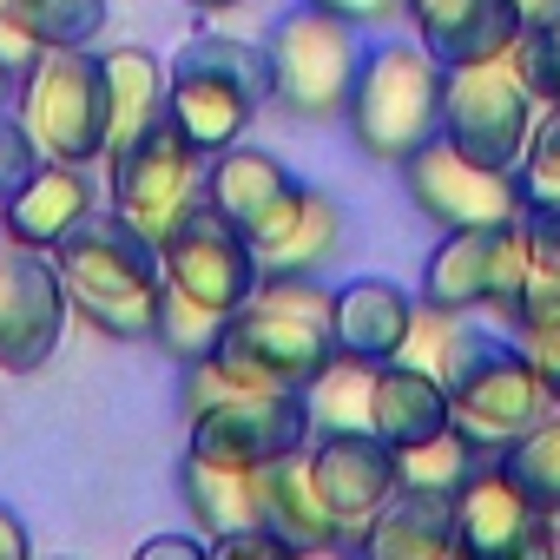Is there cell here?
I'll return each instance as SVG.
<instances>
[{"instance_id": "60d3db41", "label": "cell", "mask_w": 560, "mask_h": 560, "mask_svg": "<svg viewBox=\"0 0 560 560\" xmlns=\"http://www.w3.org/2000/svg\"><path fill=\"white\" fill-rule=\"evenodd\" d=\"M27 547H34V534H27V521L0 501V560H27Z\"/></svg>"}, {"instance_id": "7a4b0ae2", "label": "cell", "mask_w": 560, "mask_h": 560, "mask_svg": "<svg viewBox=\"0 0 560 560\" xmlns=\"http://www.w3.org/2000/svg\"><path fill=\"white\" fill-rule=\"evenodd\" d=\"M218 350L270 389H311L337 357V291L324 277H257L224 317Z\"/></svg>"}, {"instance_id": "8d00e7d4", "label": "cell", "mask_w": 560, "mask_h": 560, "mask_svg": "<svg viewBox=\"0 0 560 560\" xmlns=\"http://www.w3.org/2000/svg\"><path fill=\"white\" fill-rule=\"evenodd\" d=\"M514 343L527 350V363L540 370V383H547V396H553V409H560V317L521 324V330H514Z\"/></svg>"}, {"instance_id": "4dcf8cb0", "label": "cell", "mask_w": 560, "mask_h": 560, "mask_svg": "<svg viewBox=\"0 0 560 560\" xmlns=\"http://www.w3.org/2000/svg\"><path fill=\"white\" fill-rule=\"evenodd\" d=\"M218 337H224V311H211V304H198V298H185V291H165V298H159L152 350H165L178 370L198 363V357H211Z\"/></svg>"}, {"instance_id": "6da1fadb", "label": "cell", "mask_w": 560, "mask_h": 560, "mask_svg": "<svg viewBox=\"0 0 560 560\" xmlns=\"http://www.w3.org/2000/svg\"><path fill=\"white\" fill-rule=\"evenodd\" d=\"M54 270H60L67 304L80 324H93L113 343H152L159 298H165L159 244H145L113 205L54 244Z\"/></svg>"}, {"instance_id": "2e32d148", "label": "cell", "mask_w": 560, "mask_h": 560, "mask_svg": "<svg viewBox=\"0 0 560 560\" xmlns=\"http://www.w3.org/2000/svg\"><path fill=\"white\" fill-rule=\"evenodd\" d=\"M304 455H311V475H317L330 514L357 540L383 514V501L396 494V448L376 429H324V435H311Z\"/></svg>"}, {"instance_id": "8992f818", "label": "cell", "mask_w": 560, "mask_h": 560, "mask_svg": "<svg viewBox=\"0 0 560 560\" xmlns=\"http://www.w3.org/2000/svg\"><path fill=\"white\" fill-rule=\"evenodd\" d=\"M14 113H21L27 139L40 145V159H60V165L106 159V73H100V54L93 47H47L14 86Z\"/></svg>"}, {"instance_id": "603a6c76", "label": "cell", "mask_w": 560, "mask_h": 560, "mask_svg": "<svg viewBox=\"0 0 560 560\" xmlns=\"http://www.w3.org/2000/svg\"><path fill=\"white\" fill-rule=\"evenodd\" d=\"M264 527L284 540L291 553H324V547H343V521L330 514L317 475H311V455H284L264 468Z\"/></svg>"}, {"instance_id": "4fadbf2b", "label": "cell", "mask_w": 560, "mask_h": 560, "mask_svg": "<svg viewBox=\"0 0 560 560\" xmlns=\"http://www.w3.org/2000/svg\"><path fill=\"white\" fill-rule=\"evenodd\" d=\"M67 317H73V304H67V284L54 270V250L8 237L0 244V370L8 376L47 370Z\"/></svg>"}, {"instance_id": "ab89813d", "label": "cell", "mask_w": 560, "mask_h": 560, "mask_svg": "<svg viewBox=\"0 0 560 560\" xmlns=\"http://www.w3.org/2000/svg\"><path fill=\"white\" fill-rule=\"evenodd\" d=\"M198 553H211V534H159L139 547V560H198Z\"/></svg>"}, {"instance_id": "44dd1931", "label": "cell", "mask_w": 560, "mask_h": 560, "mask_svg": "<svg viewBox=\"0 0 560 560\" xmlns=\"http://www.w3.org/2000/svg\"><path fill=\"white\" fill-rule=\"evenodd\" d=\"M357 547L370 560H448L455 547V494L442 488H402L383 501V514L357 534Z\"/></svg>"}, {"instance_id": "f6af8a7d", "label": "cell", "mask_w": 560, "mask_h": 560, "mask_svg": "<svg viewBox=\"0 0 560 560\" xmlns=\"http://www.w3.org/2000/svg\"><path fill=\"white\" fill-rule=\"evenodd\" d=\"M8 100H14V73H8V67H0V106H8Z\"/></svg>"}, {"instance_id": "9c48e42d", "label": "cell", "mask_w": 560, "mask_h": 560, "mask_svg": "<svg viewBox=\"0 0 560 560\" xmlns=\"http://www.w3.org/2000/svg\"><path fill=\"white\" fill-rule=\"evenodd\" d=\"M534 126H540V100H534L527 73L514 67V47L488 54V60H468V67H448L442 139H455L468 159L514 172V159L527 152Z\"/></svg>"}, {"instance_id": "83f0119b", "label": "cell", "mask_w": 560, "mask_h": 560, "mask_svg": "<svg viewBox=\"0 0 560 560\" xmlns=\"http://www.w3.org/2000/svg\"><path fill=\"white\" fill-rule=\"evenodd\" d=\"M481 462H488V455H481L455 422H448V429H435V435H422V442L396 448V481H402V488H442V494H455Z\"/></svg>"}, {"instance_id": "74e56055", "label": "cell", "mask_w": 560, "mask_h": 560, "mask_svg": "<svg viewBox=\"0 0 560 560\" xmlns=\"http://www.w3.org/2000/svg\"><path fill=\"white\" fill-rule=\"evenodd\" d=\"M311 8H324V14H337L350 27H389V21L409 14V0H311Z\"/></svg>"}, {"instance_id": "3957f363", "label": "cell", "mask_w": 560, "mask_h": 560, "mask_svg": "<svg viewBox=\"0 0 560 560\" xmlns=\"http://www.w3.org/2000/svg\"><path fill=\"white\" fill-rule=\"evenodd\" d=\"M442 86L448 67L422 40H383L376 54H363V73L343 106L350 145L376 165H402L409 152L442 139Z\"/></svg>"}, {"instance_id": "ba28073f", "label": "cell", "mask_w": 560, "mask_h": 560, "mask_svg": "<svg viewBox=\"0 0 560 560\" xmlns=\"http://www.w3.org/2000/svg\"><path fill=\"white\" fill-rule=\"evenodd\" d=\"M521 277H527V218L508 224H468V231H442V244L422 264V304L435 311H488L501 330H514L521 317Z\"/></svg>"}, {"instance_id": "484cf974", "label": "cell", "mask_w": 560, "mask_h": 560, "mask_svg": "<svg viewBox=\"0 0 560 560\" xmlns=\"http://www.w3.org/2000/svg\"><path fill=\"white\" fill-rule=\"evenodd\" d=\"M100 73H106V152L165 119V86H172V73H165L159 54H145V47H113V54H100Z\"/></svg>"}, {"instance_id": "9a60e30c", "label": "cell", "mask_w": 560, "mask_h": 560, "mask_svg": "<svg viewBox=\"0 0 560 560\" xmlns=\"http://www.w3.org/2000/svg\"><path fill=\"white\" fill-rule=\"evenodd\" d=\"M159 270H165V291H185L211 311H237L250 291H257V257H250V237L218 218L211 205H198L165 244H159Z\"/></svg>"}, {"instance_id": "ac0fdd59", "label": "cell", "mask_w": 560, "mask_h": 560, "mask_svg": "<svg viewBox=\"0 0 560 560\" xmlns=\"http://www.w3.org/2000/svg\"><path fill=\"white\" fill-rule=\"evenodd\" d=\"M100 211V185L86 178V165H60V159H40L27 172V185L0 205L8 218V237L14 244H34V250H54L67 231H80L86 218Z\"/></svg>"}, {"instance_id": "d6986e66", "label": "cell", "mask_w": 560, "mask_h": 560, "mask_svg": "<svg viewBox=\"0 0 560 560\" xmlns=\"http://www.w3.org/2000/svg\"><path fill=\"white\" fill-rule=\"evenodd\" d=\"M416 40L442 67H468L488 54H508L521 40V8L514 0H409Z\"/></svg>"}, {"instance_id": "f1b7e54d", "label": "cell", "mask_w": 560, "mask_h": 560, "mask_svg": "<svg viewBox=\"0 0 560 560\" xmlns=\"http://www.w3.org/2000/svg\"><path fill=\"white\" fill-rule=\"evenodd\" d=\"M370 383H376V363H357V357L337 350V357L324 363V376L304 389L317 435H324V429H370Z\"/></svg>"}, {"instance_id": "277c9868", "label": "cell", "mask_w": 560, "mask_h": 560, "mask_svg": "<svg viewBox=\"0 0 560 560\" xmlns=\"http://www.w3.org/2000/svg\"><path fill=\"white\" fill-rule=\"evenodd\" d=\"M172 86H165V119L211 159L224 145H237L257 119V106H270V60L250 40L231 34H198L172 54Z\"/></svg>"}, {"instance_id": "30bf717a", "label": "cell", "mask_w": 560, "mask_h": 560, "mask_svg": "<svg viewBox=\"0 0 560 560\" xmlns=\"http://www.w3.org/2000/svg\"><path fill=\"white\" fill-rule=\"evenodd\" d=\"M553 416V396L540 383V370L527 363V350L508 337V343H488L455 383H448V422L481 448V455H508L534 422Z\"/></svg>"}, {"instance_id": "e0dca14e", "label": "cell", "mask_w": 560, "mask_h": 560, "mask_svg": "<svg viewBox=\"0 0 560 560\" xmlns=\"http://www.w3.org/2000/svg\"><path fill=\"white\" fill-rule=\"evenodd\" d=\"M343 237H350V211L330 191L298 185L250 231V257H257V277H324L343 257Z\"/></svg>"}, {"instance_id": "d590c367", "label": "cell", "mask_w": 560, "mask_h": 560, "mask_svg": "<svg viewBox=\"0 0 560 560\" xmlns=\"http://www.w3.org/2000/svg\"><path fill=\"white\" fill-rule=\"evenodd\" d=\"M40 165V145L27 139V126H21V113H8L0 106V205H8L21 185H27V172Z\"/></svg>"}, {"instance_id": "cb8c5ba5", "label": "cell", "mask_w": 560, "mask_h": 560, "mask_svg": "<svg viewBox=\"0 0 560 560\" xmlns=\"http://www.w3.org/2000/svg\"><path fill=\"white\" fill-rule=\"evenodd\" d=\"M370 429H376L389 448H409V442L448 429V383L429 376V370L409 363V357L376 363V383H370Z\"/></svg>"}, {"instance_id": "d4e9b609", "label": "cell", "mask_w": 560, "mask_h": 560, "mask_svg": "<svg viewBox=\"0 0 560 560\" xmlns=\"http://www.w3.org/2000/svg\"><path fill=\"white\" fill-rule=\"evenodd\" d=\"M178 494L191 508V521L218 540L237 527H264V468H237V462H205L185 448L178 462Z\"/></svg>"}, {"instance_id": "5bb4252c", "label": "cell", "mask_w": 560, "mask_h": 560, "mask_svg": "<svg viewBox=\"0 0 560 560\" xmlns=\"http://www.w3.org/2000/svg\"><path fill=\"white\" fill-rule=\"evenodd\" d=\"M455 547L475 560H514V553H547L560 547V521L514 481L501 455H488L462 488H455Z\"/></svg>"}, {"instance_id": "7bdbcfd3", "label": "cell", "mask_w": 560, "mask_h": 560, "mask_svg": "<svg viewBox=\"0 0 560 560\" xmlns=\"http://www.w3.org/2000/svg\"><path fill=\"white\" fill-rule=\"evenodd\" d=\"M534 132H547V139H560V100H553V106H540V126H534Z\"/></svg>"}, {"instance_id": "b9f144b4", "label": "cell", "mask_w": 560, "mask_h": 560, "mask_svg": "<svg viewBox=\"0 0 560 560\" xmlns=\"http://www.w3.org/2000/svg\"><path fill=\"white\" fill-rule=\"evenodd\" d=\"M521 8V27H534V21H553L560 14V0H514Z\"/></svg>"}, {"instance_id": "f546056e", "label": "cell", "mask_w": 560, "mask_h": 560, "mask_svg": "<svg viewBox=\"0 0 560 560\" xmlns=\"http://www.w3.org/2000/svg\"><path fill=\"white\" fill-rule=\"evenodd\" d=\"M0 14L40 47H93V34H106V0H0Z\"/></svg>"}, {"instance_id": "bcb514c9", "label": "cell", "mask_w": 560, "mask_h": 560, "mask_svg": "<svg viewBox=\"0 0 560 560\" xmlns=\"http://www.w3.org/2000/svg\"><path fill=\"white\" fill-rule=\"evenodd\" d=\"M0 244H8V218H0Z\"/></svg>"}, {"instance_id": "ffe728a7", "label": "cell", "mask_w": 560, "mask_h": 560, "mask_svg": "<svg viewBox=\"0 0 560 560\" xmlns=\"http://www.w3.org/2000/svg\"><path fill=\"white\" fill-rule=\"evenodd\" d=\"M298 191V178H291V165L277 159V152H264V145H224V152H211L205 159V205L218 211V218H231L244 237L284 205Z\"/></svg>"}, {"instance_id": "836d02e7", "label": "cell", "mask_w": 560, "mask_h": 560, "mask_svg": "<svg viewBox=\"0 0 560 560\" xmlns=\"http://www.w3.org/2000/svg\"><path fill=\"white\" fill-rule=\"evenodd\" d=\"M540 317H560V231L527 224V277H521V317H514V330L540 324Z\"/></svg>"}, {"instance_id": "8fae6325", "label": "cell", "mask_w": 560, "mask_h": 560, "mask_svg": "<svg viewBox=\"0 0 560 560\" xmlns=\"http://www.w3.org/2000/svg\"><path fill=\"white\" fill-rule=\"evenodd\" d=\"M191 455L205 462H237V468H270L298 448H311V396L304 389H237L198 416H185Z\"/></svg>"}, {"instance_id": "52a82bcc", "label": "cell", "mask_w": 560, "mask_h": 560, "mask_svg": "<svg viewBox=\"0 0 560 560\" xmlns=\"http://www.w3.org/2000/svg\"><path fill=\"white\" fill-rule=\"evenodd\" d=\"M106 198L145 244H165L205 205V152L172 119H159L106 152Z\"/></svg>"}, {"instance_id": "4316f807", "label": "cell", "mask_w": 560, "mask_h": 560, "mask_svg": "<svg viewBox=\"0 0 560 560\" xmlns=\"http://www.w3.org/2000/svg\"><path fill=\"white\" fill-rule=\"evenodd\" d=\"M481 350H488V337H481V330H468V317H462V311L416 304V324H409V343H402V357H409V363H422L429 376L455 383Z\"/></svg>"}, {"instance_id": "d6a6232c", "label": "cell", "mask_w": 560, "mask_h": 560, "mask_svg": "<svg viewBox=\"0 0 560 560\" xmlns=\"http://www.w3.org/2000/svg\"><path fill=\"white\" fill-rule=\"evenodd\" d=\"M514 191H521V218L540 231H560V139L534 132L527 152L514 159Z\"/></svg>"}, {"instance_id": "7c38bea8", "label": "cell", "mask_w": 560, "mask_h": 560, "mask_svg": "<svg viewBox=\"0 0 560 560\" xmlns=\"http://www.w3.org/2000/svg\"><path fill=\"white\" fill-rule=\"evenodd\" d=\"M396 172H402V191H409L416 218H429L435 231H468V224H508V218H521L514 172L468 159L455 139H429Z\"/></svg>"}, {"instance_id": "e575fe53", "label": "cell", "mask_w": 560, "mask_h": 560, "mask_svg": "<svg viewBox=\"0 0 560 560\" xmlns=\"http://www.w3.org/2000/svg\"><path fill=\"white\" fill-rule=\"evenodd\" d=\"M514 67L527 73V86H534V100H540V106H553V100H560V14H553V21H534V27H521V40H514Z\"/></svg>"}, {"instance_id": "5b68a950", "label": "cell", "mask_w": 560, "mask_h": 560, "mask_svg": "<svg viewBox=\"0 0 560 560\" xmlns=\"http://www.w3.org/2000/svg\"><path fill=\"white\" fill-rule=\"evenodd\" d=\"M264 60H270V106L284 113V119H298V126L343 119L350 86L363 73L357 27L337 21V14H324V8H311V0L270 27Z\"/></svg>"}, {"instance_id": "1f68e13d", "label": "cell", "mask_w": 560, "mask_h": 560, "mask_svg": "<svg viewBox=\"0 0 560 560\" xmlns=\"http://www.w3.org/2000/svg\"><path fill=\"white\" fill-rule=\"evenodd\" d=\"M501 462H508V468H514V481H521V488L553 514V521H560V409H553L547 422H534V429L501 455Z\"/></svg>"}, {"instance_id": "7402d4cb", "label": "cell", "mask_w": 560, "mask_h": 560, "mask_svg": "<svg viewBox=\"0 0 560 560\" xmlns=\"http://www.w3.org/2000/svg\"><path fill=\"white\" fill-rule=\"evenodd\" d=\"M416 291L389 284V277H350L337 291V350L357 363H396L416 324Z\"/></svg>"}, {"instance_id": "f35d334b", "label": "cell", "mask_w": 560, "mask_h": 560, "mask_svg": "<svg viewBox=\"0 0 560 560\" xmlns=\"http://www.w3.org/2000/svg\"><path fill=\"white\" fill-rule=\"evenodd\" d=\"M40 54H47V47H40V40H34L27 27H14L8 14H0V67L14 73V86H21V73H27V67H34Z\"/></svg>"}, {"instance_id": "ee69618b", "label": "cell", "mask_w": 560, "mask_h": 560, "mask_svg": "<svg viewBox=\"0 0 560 560\" xmlns=\"http://www.w3.org/2000/svg\"><path fill=\"white\" fill-rule=\"evenodd\" d=\"M185 8H198V14H224V8H237V0H185Z\"/></svg>"}]
</instances>
